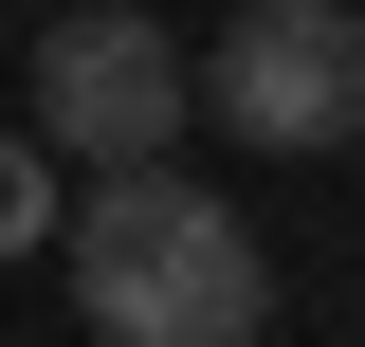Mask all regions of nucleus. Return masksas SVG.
<instances>
[{
	"label": "nucleus",
	"instance_id": "1",
	"mask_svg": "<svg viewBox=\"0 0 365 347\" xmlns=\"http://www.w3.org/2000/svg\"><path fill=\"white\" fill-rule=\"evenodd\" d=\"M73 311H91V347H256L274 329V256H256V219L201 201V183L91 165V201H73Z\"/></svg>",
	"mask_w": 365,
	"mask_h": 347
},
{
	"label": "nucleus",
	"instance_id": "2",
	"mask_svg": "<svg viewBox=\"0 0 365 347\" xmlns=\"http://www.w3.org/2000/svg\"><path fill=\"white\" fill-rule=\"evenodd\" d=\"M201 110L237 146H365V0H237L201 55Z\"/></svg>",
	"mask_w": 365,
	"mask_h": 347
},
{
	"label": "nucleus",
	"instance_id": "3",
	"mask_svg": "<svg viewBox=\"0 0 365 347\" xmlns=\"http://www.w3.org/2000/svg\"><path fill=\"white\" fill-rule=\"evenodd\" d=\"M182 37L146 19V0H73L37 37V146L55 165H165V129H182Z\"/></svg>",
	"mask_w": 365,
	"mask_h": 347
},
{
	"label": "nucleus",
	"instance_id": "4",
	"mask_svg": "<svg viewBox=\"0 0 365 347\" xmlns=\"http://www.w3.org/2000/svg\"><path fill=\"white\" fill-rule=\"evenodd\" d=\"M37 219H55V146H37V129H0V256H19Z\"/></svg>",
	"mask_w": 365,
	"mask_h": 347
}]
</instances>
